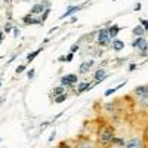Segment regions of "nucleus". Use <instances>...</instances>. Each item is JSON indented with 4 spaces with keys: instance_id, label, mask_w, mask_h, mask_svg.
<instances>
[{
    "instance_id": "obj_17",
    "label": "nucleus",
    "mask_w": 148,
    "mask_h": 148,
    "mask_svg": "<svg viewBox=\"0 0 148 148\" xmlns=\"http://www.w3.org/2000/svg\"><path fill=\"white\" fill-rule=\"evenodd\" d=\"M132 34H133L135 37H144V34H145V30L142 28V25H141V24H138L136 27H133V28H132Z\"/></svg>"
},
{
    "instance_id": "obj_15",
    "label": "nucleus",
    "mask_w": 148,
    "mask_h": 148,
    "mask_svg": "<svg viewBox=\"0 0 148 148\" xmlns=\"http://www.w3.org/2000/svg\"><path fill=\"white\" fill-rule=\"evenodd\" d=\"M125 144H126V141L123 139V138H120V136H114L113 139H111V142H110V147H119V148H125Z\"/></svg>"
},
{
    "instance_id": "obj_36",
    "label": "nucleus",
    "mask_w": 148,
    "mask_h": 148,
    "mask_svg": "<svg viewBox=\"0 0 148 148\" xmlns=\"http://www.w3.org/2000/svg\"><path fill=\"white\" fill-rule=\"evenodd\" d=\"M55 30H58V27H53V28H51V30H49V34H52Z\"/></svg>"
},
{
    "instance_id": "obj_30",
    "label": "nucleus",
    "mask_w": 148,
    "mask_h": 148,
    "mask_svg": "<svg viewBox=\"0 0 148 148\" xmlns=\"http://www.w3.org/2000/svg\"><path fill=\"white\" fill-rule=\"evenodd\" d=\"M55 136H56V132L53 130V132L51 133V136H49V139H47V142H52V141L55 139Z\"/></svg>"
},
{
    "instance_id": "obj_2",
    "label": "nucleus",
    "mask_w": 148,
    "mask_h": 148,
    "mask_svg": "<svg viewBox=\"0 0 148 148\" xmlns=\"http://www.w3.org/2000/svg\"><path fill=\"white\" fill-rule=\"evenodd\" d=\"M132 47L136 49L141 56L148 55V42L145 37H135V40L132 42Z\"/></svg>"
},
{
    "instance_id": "obj_10",
    "label": "nucleus",
    "mask_w": 148,
    "mask_h": 148,
    "mask_svg": "<svg viewBox=\"0 0 148 148\" xmlns=\"http://www.w3.org/2000/svg\"><path fill=\"white\" fill-rule=\"evenodd\" d=\"M133 93H135V96L138 98V101H139V99H142L144 96H147V95H148V84L136 86V88L133 89Z\"/></svg>"
},
{
    "instance_id": "obj_16",
    "label": "nucleus",
    "mask_w": 148,
    "mask_h": 148,
    "mask_svg": "<svg viewBox=\"0 0 148 148\" xmlns=\"http://www.w3.org/2000/svg\"><path fill=\"white\" fill-rule=\"evenodd\" d=\"M22 21L25 22V24H37V25H39V24H42V19H40V18H36V16H33V15H30V14H27L25 16H24Z\"/></svg>"
},
{
    "instance_id": "obj_7",
    "label": "nucleus",
    "mask_w": 148,
    "mask_h": 148,
    "mask_svg": "<svg viewBox=\"0 0 148 148\" xmlns=\"http://www.w3.org/2000/svg\"><path fill=\"white\" fill-rule=\"evenodd\" d=\"M46 9H49V8H46L43 2H39V3H36V5H33V6H31V9H30L28 14H30V15H33V16H37V15H42Z\"/></svg>"
},
{
    "instance_id": "obj_18",
    "label": "nucleus",
    "mask_w": 148,
    "mask_h": 148,
    "mask_svg": "<svg viewBox=\"0 0 148 148\" xmlns=\"http://www.w3.org/2000/svg\"><path fill=\"white\" fill-rule=\"evenodd\" d=\"M126 84V82H123V83H120L119 86H116V88H110V89H107L105 92H104V96H110V95H113V93H116L120 88H123V86Z\"/></svg>"
},
{
    "instance_id": "obj_29",
    "label": "nucleus",
    "mask_w": 148,
    "mask_h": 148,
    "mask_svg": "<svg viewBox=\"0 0 148 148\" xmlns=\"http://www.w3.org/2000/svg\"><path fill=\"white\" fill-rule=\"evenodd\" d=\"M10 30H12V24H10V22H8L6 25H5V30H3V33H9Z\"/></svg>"
},
{
    "instance_id": "obj_35",
    "label": "nucleus",
    "mask_w": 148,
    "mask_h": 148,
    "mask_svg": "<svg viewBox=\"0 0 148 148\" xmlns=\"http://www.w3.org/2000/svg\"><path fill=\"white\" fill-rule=\"evenodd\" d=\"M14 33H15V37L19 36V30H18V28H14Z\"/></svg>"
},
{
    "instance_id": "obj_3",
    "label": "nucleus",
    "mask_w": 148,
    "mask_h": 148,
    "mask_svg": "<svg viewBox=\"0 0 148 148\" xmlns=\"http://www.w3.org/2000/svg\"><path fill=\"white\" fill-rule=\"evenodd\" d=\"M59 84L64 86V88H74L76 84H79V76L74 73H70V74H65V76L61 77L59 80Z\"/></svg>"
},
{
    "instance_id": "obj_27",
    "label": "nucleus",
    "mask_w": 148,
    "mask_h": 148,
    "mask_svg": "<svg viewBox=\"0 0 148 148\" xmlns=\"http://www.w3.org/2000/svg\"><path fill=\"white\" fill-rule=\"evenodd\" d=\"M74 59V53H68V55H65V62H71V61Z\"/></svg>"
},
{
    "instance_id": "obj_1",
    "label": "nucleus",
    "mask_w": 148,
    "mask_h": 148,
    "mask_svg": "<svg viewBox=\"0 0 148 148\" xmlns=\"http://www.w3.org/2000/svg\"><path fill=\"white\" fill-rule=\"evenodd\" d=\"M116 136V127L113 125H105L102 126L99 130H98V145H101V147H107L110 145L111 139H113Z\"/></svg>"
},
{
    "instance_id": "obj_31",
    "label": "nucleus",
    "mask_w": 148,
    "mask_h": 148,
    "mask_svg": "<svg viewBox=\"0 0 148 148\" xmlns=\"http://www.w3.org/2000/svg\"><path fill=\"white\" fill-rule=\"evenodd\" d=\"M136 67H138L136 64H130V65H129V71H133V70L136 68Z\"/></svg>"
},
{
    "instance_id": "obj_4",
    "label": "nucleus",
    "mask_w": 148,
    "mask_h": 148,
    "mask_svg": "<svg viewBox=\"0 0 148 148\" xmlns=\"http://www.w3.org/2000/svg\"><path fill=\"white\" fill-rule=\"evenodd\" d=\"M96 42L101 47H105L108 45H111V39H110V33H108V27L101 28L96 33Z\"/></svg>"
},
{
    "instance_id": "obj_8",
    "label": "nucleus",
    "mask_w": 148,
    "mask_h": 148,
    "mask_svg": "<svg viewBox=\"0 0 148 148\" xmlns=\"http://www.w3.org/2000/svg\"><path fill=\"white\" fill-rule=\"evenodd\" d=\"M107 70H104V68H99V70H96L95 71V74H93V86L95 84H98V83H102L105 79H107Z\"/></svg>"
},
{
    "instance_id": "obj_38",
    "label": "nucleus",
    "mask_w": 148,
    "mask_h": 148,
    "mask_svg": "<svg viewBox=\"0 0 148 148\" xmlns=\"http://www.w3.org/2000/svg\"><path fill=\"white\" fill-rule=\"evenodd\" d=\"M51 148H55V147H51Z\"/></svg>"
},
{
    "instance_id": "obj_32",
    "label": "nucleus",
    "mask_w": 148,
    "mask_h": 148,
    "mask_svg": "<svg viewBox=\"0 0 148 148\" xmlns=\"http://www.w3.org/2000/svg\"><path fill=\"white\" fill-rule=\"evenodd\" d=\"M3 39H5V33H3V31H0V43L3 42Z\"/></svg>"
},
{
    "instance_id": "obj_5",
    "label": "nucleus",
    "mask_w": 148,
    "mask_h": 148,
    "mask_svg": "<svg viewBox=\"0 0 148 148\" xmlns=\"http://www.w3.org/2000/svg\"><path fill=\"white\" fill-rule=\"evenodd\" d=\"M125 148H144V141L139 136H130L126 141Z\"/></svg>"
},
{
    "instance_id": "obj_34",
    "label": "nucleus",
    "mask_w": 148,
    "mask_h": 148,
    "mask_svg": "<svg viewBox=\"0 0 148 148\" xmlns=\"http://www.w3.org/2000/svg\"><path fill=\"white\" fill-rule=\"evenodd\" d=\"M135 10H141V3H136V5H135Z\"/></svg>"
},
{
    "instance_id": "obj_39",
    "label": "nucleus",
    "mask_w": 148,
    "mask_h": 148,
    "mask_svg": "<svg viewBox=\"0 0 148 148\" xmlns=\"http://www.w3.org/2000/svg\"><path fill=\"white\" fill-rule=\"evenodd\" d=\"M113 2H116V0H113Z\"/></svg>"
},
{
    "instance_id": "obj_37",
    "label": "nucleus",
    "mask_w": 148,
    "mask_h": 148,
    "mask_svg": "<svg viewBox=\"0 0 148 148\" xmlns=\"http://www.w3.org/2000/svg\"><path fill=\"white\" fill-rule=\"evenodd\" d=\"M2 83H3V82H2V80H0V86H2Z\"/></svg>"
},
{
    "instance_id": "obj_6",
    "label": "nucleus",
    "mask_w": 148,
    "mask_h": 148,
    "mask_svg": "<svg viewBox=\"0 0 148 148\" xmlns=\"http://www.w3.org/2000/svg\"><path fill=\"white\" fill-rule=\"evenodd\" d=\"M93 64H95L93 59H90V61H83V62L79 65V74H80V76H86V74H89V71H90V68L93 67Z\"/></svg>"
},
{
    "instance_id": "obj_28",
    "label": "nucleus",
    "mask_w": 148,
    "mask_h": 148,
    "mask_svg": "<svg viewBox=\"0 0 148 148\" xmlns=\"http://www.w3.org/2000/svg\"><path fill=\"white\" fill-rule=\"evenodd\" d=\"M34 74H36V70H34V68H30V71L27 73V76H28V79H30V80L34 77Z\"/></svg>"
},
{
    "instance_id": "obj_12",
    "label": "nucleus",
    "mask_w": 148,
    "mask_h": 148,
    "mask_svg": "<svg viewBox=\"0 0 148 148\" xmlns=\"http://www.w3.org/2000/svg\"><path fill=\"white\" fill-rule=\"evenodd\" d=\"M62 93H67V88H64V86H61V84H58V86H55V88L51 90V99H53V98H56V96H59V95H62Z\"/></svg>"
},
{
    "instance_id": "obj_21",
    "label": "nucleus",
    "mask_w": 148,
    "mask_h": 148,
    "mask_svg": "<svg viewBox=\"0 0 148 148\" xmlns=\"http://www.w3.org/2000/svg\"><path fill=\"white\" fill-rule=\"evenodd\" d=\"M139 24L142 25V28L145 30V33L148 31V19H144V18H139Z\"/></svg>"
},
{
    "instance_id": "obj_26",
    "label": "nucleus",
    "mask_w": 148,
    "mask_h": 148,
    "mask_svg": "<svg viewBox=\"0 0 148 148\" xmlns=\"http://www.w3.org/2000/svg\"><path fill=\"white\" fill-rule=\"evenodd\" d=\"M139 104H141L142 107H148V95H147V96H144L142 99H139Z\"/></svg>"
},
{
    "instance_id": "obj_19",
    "label": "nucleus",
    "mask_w": 148,
    "mask_h": 148,
    "mask_svg": "<svg viewBox=\"0 0 148 148\" xmlns=\"http://www.w3.org/2000/svg\"><path fill=\"white\" fill-rule=\"evenodd\" d=\"M42 51H43V46H40L39 49H37V51H33L31 53H28V55H27V62H33V61H34V58H36L37 55H39Z\"/></svg>"
},
{
    "instance_id": "obj_11",
    "label": "nucleus",
    "mask_w": 148,
    "mask_h": 148,
    "mask_svg": "<svg viewBox=\"0 0 148 148\" xmlns=\"http://www.w3.org/2000/svg\"><path fill=\"white\" fill-rule=\"evenodd\" d=\"M82 8H83L82 5H80V6H70V8H67V10H65L64 14L59 16V19H65V18H68V16L74 15V14H76V12H79Z\"/></svg>"
},
{
    "instance_id": "obj_9",
    "label": "nucleus",
    "mask_w": 148,
    "mask_h": 148,
    "mask_svg": "<svg viewBox=\"0 0 148 148\" xmlns=\"http://www.w3.org/2000/svg\"><path fill=\"white\" fill-rule=\"evenodd\" d=\"M92 88H93V82H88V80H83V82H80V83L77 84L76 93H77V95H80V93H83V92H86V90H90Z\"/></svg>"
},
{
    "instance_id": "obj_25",
    "label": "nucleus",
    "mask_w": 148,
    "mask_h": 148,
    "mask_svg": "<svg viewBox=\"0 0 148 148\" xmlns=\"http://www.w3.org/2000/svg\"><path fill=\"white\" fill-rule=\"evenodd\" d=\"M25 68H27V64H21V65H18V67H16V74H21Z\"/></svg>"
},
{
    "instance_id": "obj_24",
    "label": "nucleus",
    "mask_w": 148,
    "mask_h": 148,
    "mask_svg": "<svg viewBox=\"0 0 148 148\" xmlns=\"http://www.w3.org/2000/svg\"><path fill=\"white\" fill-rule=\"evenodd\" d=\"M56 148H73V147H71L67 141H62V142H59V145H58Z\"/></svg>"
},
{
    "instance_id": "obj_14",
    "label": "nucleus",
    "mask_w": 148,
    "mask_h": 148,
    "mask_svg": "<svg viewBox=\"0 0 148 148\" xmlns=\"http://www.w3.org/2000/svg\"><path fill=\"white\" fill-rule=\"evenodd\" d=\"M111 49H113L114 52H120L125 49V42L120 40V39H114V40H111Z\"/></svg>"
},
{
    "instance_id": "obj_20",
    "label": "nucleus",
    "mask_w": 148,
    "mask_h": 148,
    "mask_svg": "<svg viewBox=\"0 0 148 148\" xmlns=\"http://www.w3.org/2000/svg\"><path fill=\"white\" fill-rule=\"evenodd\" d=\"M68 99V93H62V95H59V96H56V98H53V102L55 104H61V102H64V101H67Z\"/></svg>"
},
{
    "instance_id": "obj_40",
    "label": "nucleus",
    "mask_w": 148,
    "mask_h": 148,
    "mask_svg": "<svg viewBox=\"0 0 148 148\" xmlns=\"http://www.w3.org/2000/svg\"><path fill=\"white\" fill-rule=\"evenodd\" d=\"M0 141H2V139H0Z\"/></svg>"
},
{
    "instance_id": "obj_22",
    "label": "nucleus",
    "mask_w": 148,
    "mask_h": 148,
    "mask_svg": "<svg viewBox=\"0 0 148 148\" xmlns=\"http://www.w3.org/2000/svg\"><path fill=\"white\" fill-rule=\"evenodd\" d=\"M49 14H51V8H49V9H46V10L43 12V15L40 16V19H42V22H45V21L47 19V16H49Z\"/></svg>"
},
{
    "instance_id": "obj_13",
    "label": "nucleus",
    "mask_w": 148,
    "mask_h": 148,
    "mask_svg": "<svg viewBox=\"0 0 148 148\" xmlns=\"http://www.w3.org/2000/svg\"><path fill=\"white\" fill-rule=\"evenodd\" d=\"M120 31H121V27H120V25H117V24H113V25H110V27H108L110 39H111V40L117 39V36H119V33H120Z\"/></svg>"
},
{
    "instance_id": "obj_33",
    "label": "nucleus",
    "mask_w": 148,
    "mask_h": 148,
    "mask_svg": "<svg viewBox=\"0 0 148 148\" xmlns=\"http://www.w3.org/2000/svg\"><path fill=\"white\" fill-rule=\"evenodd\" d=\"M59 62H65V55H62V56H59Z\"/></svg>"
},
{
    "instance_id": "obj_23",
    "label": "nucleus",
    "mask_w": 148,
    "mask_h": 148,
    "mask_svg": "<svg viewBox=\"0 0 148 148\" xmlns=\"http://www.w3.org/2000/svg\"><path fill=\"white\" fill-rule=\"evenodd\" d=\"M79 49H80V45H79V43H74V45L70 47V52H71V53H76Z\"/></svg>"
}]
</instances>
